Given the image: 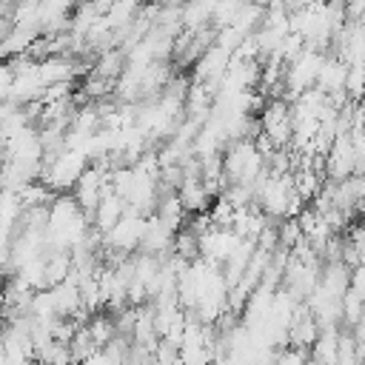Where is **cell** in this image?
<instances>
[{
    "mask_svg": "<svg viewBox=\"0 0 365 365\" xmlns=\"http://www.w3.org/2000/svg\"><path fill=\"white\" fill-rule=\"evenodd\" d=\"M123 211H125V200L123 197H117L111 188L100 197V202H97V208H94V214H91V228H97L100 234H106L120 217H123Z\"/></svg>",
    "mask_w": 365,
    "mask_h": 365,
    "instance_id": "obj_2",
    "label": "cell"
},
{
    "mask_svg": "<svg viewBox=\"0 0 365 365\" xmlns=\"http://www.w3.org/2000/svg\"><path fill=\"white\" fill-rule=\"evenodd\" d=\"M123 68H125V51H123L120 46H111V48H106V51H97V60H94V66H91V74L106 77V80L114 83Z\"/></svg>",
    "mask_w": 365,
    "mask_h": 365,
    "instance_id": "obj_3",
    "label": "cell"
},
{
    "mask_svg": "<svg viewBox=\"0 0 365 365\" xmlns=\"http://www.w3.org/2000/svg\"><path fill=\"white\" fill-rule=\"evenodd\" d=\"M43 274H46V288L63 282L71 274V254L68 251H46L43 254Z\"/></svg>",
    "mask_w": 365,
    "mask_h": 365,
    "instance_id": "obj_4",
    "label": "cell"
},
{
    "mask_svg": "<svg viewBox=\"0 0 365 365\" xmlns=\"http://www.w3.org/2000/svg\"><path fill=\"white\" fill-rule=\"evenodd\" d=\"M11 80H14V71H11V63L9 60H0V103L9 97V88H11Z\"/></svg>",
    "mask_w": 365,
    "mask_h": 365,
    "instance_id": "obj_7",
    "label": "cell"
},
{
    "mask_svg": "<svg viewBox=\"0 0 365 365\" xmlns=\"http://www.w3.org/2000/svg\"><path fill=\"white\" fill-rule=\"evenodd\" d=\"M66 345H68L71 362H83V359H88V356L97 351V345L91 342V334H88V328H86V325H77V331L71 334V339H68Z\"/></svg>",
    "mask_w": 365,
    "mask_h": 365,
    "instance_id": "obj_6",
    "label": "cell"
},
{
    "mask_svg": "<svg viewBox=\"0 0 365 365\" xmlns=\"http://www.w3.org/2000/svg\"><path fill=\"white\" fill-rule=\"evenodd\" d=\"M322 157H325V180H345L348 174H362L365 151H359L348 134H336Z\"/></svg>",
    "mask_w": 365,
    "mask_h": 365,
    "instance_id": "obj_1",
    "label": "cell"
},
{
    "mask_svg": "<svg viewBox=\"0 0 365 365\" xmlns=\"http://www.w3.org/2000/svg\"><path fill=\"white\" fill-rule=\"evenodd\" d=\"M86 328H88V334H91V342L97 345V348H103V345H108L114 336H117V328H114V319L108 317V314H91L88 317V322H86Z\"/></svg>",
    "mask_w": 365,
    "mask_h": 365,
    "instance_id": "obj_5",
    "label": "cell"
},
{
    "mask_svg": "<svg viewBox=\"0 0 365 365\" xmlns=\"http://www.w3.org/2000/svg\"><path fill=\"white\" fill-rule=\"evenodd\" d=\"M26 365H43V362H40V359H29Z\"/></svg>",
    "mask_w": 365,
    "mask_h": 365,
    "instance_id": "obj_9",
    "label": "cell"
},
{
    "mask_svg": "<svg viewBox=\"0 0 365 365\" xmlns=\"http://www.w3.org/2000/svg\"><path fill=\"white\" fill-rule=\"evenodd\" d=\"M6 163H9V154H6V143L0 140V168H3Z\"/></svg>",
    "mask_w": 365,
    "mask_h": 365,
    "instance_id": "obj_8",
    "label": "cell"
}]
</instances>
